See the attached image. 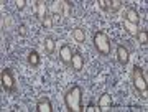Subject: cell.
I'll return each mask as SVG.
<instances>
[{
	"label": "cell",
	"mask_w": 148,
	"mask_h": 112,
	"mask_svg": "<svg viewBox=\"0 0 148 112\" xmlns=\"http://www.w3.org/2000/svg\"><path fill=\"white\" fill-rule=\"evenodd\" d=\"M64 104L69 112H82V87L79 84L71 86L68 91L64 92Z\"/></svg>",
	"instance_id": "obj_1"
},
{
	"label": "cell",
	"mask_w": 148,
	"mask_h": 112,
	"mask_svg": "<svg viewBox=\"0 0 148 112\" xmlns=\"http://www.w3.org/2000/svg\"><path fill=\"white\" fill-rule=\"evenodd\" d=\"M130 81H132V86L138 94V97L147 101V74H145L143 68H140L138 64H133L132 73H130Z\"/></svg>",
	"instance_id": "obj_2"
},
{
	"label": "cell",
	"mask_w": 148,
	"mask_h": 112,
	"mask_svg": "<svg viewBox=\"0 0 148 112\" xmlns=\"http://www.w3.org/2000/svg\"><path fill=\"white\" fill-rule=\"evenodd\" d=\"M92 46H94V49L97 51V54H101L104 58L110 56V53H112L110 38L107 36V33L102 32V30L94 32V35H92Z\"/></svg>",
	"instance_id": "obj_3"
},
{
	"label": "cell",
	"mask_w": 148,
	"mask_h": 112,
	"mask_svg": "<svg viewBox=\"0 0 148 112\" xmlns=\"http://www.w3.org/2000/svg\"><path fill=\"white\" fill-rule=\"evenodd\" d=\"M0 81H2V87H3V91H5L8 96L16 92L18 86H16V79H15V74H13L12 68H3V69H2Z\"/></svg>",
	"instance_id": "obj_4"
},
{
	"label": "cell",
	"mask_w": 148,
	"mask_h": 112,
	"mask_svg": "<svg viewBox=\"0 0 148 112\" xmlns=\"http://www.w3.org/2000/svg\"><path fill=\"white\" fill-rule=\"evenodd\" d=\"M73 48L69 46L68 43H63L61 46H59V51H58V56H59V61L64 64V66H69V63H71V59H73Z\"/></svg>",
	"instance_id": "obj_5"
},
{
	"label": "cell",
	"mask_w": 148,
	"mask_h": 112,
	"mask_svg": "<svg viewBox=\"0 0 148 112\" xmlns=\"http://www.w3.org/2000/svg\"><path fill=\"white\" fill-rule=\"evenodd\" d=\"M115 56L117 61L122 64V66H127L130 63V49L125 46V45H117L115 46Z\"/></svg>",
	"instance_id": "obj_6"
},
{
	"label": "cell",
	"mask_w": 148,
	"mask_h": 112,
	"mask_svg": "<svg viewBox=\"0 0 148 112\" xmlns=\"http://www.w3.org/2000/svg\"><path fill=\"white\" fill-rule=\"evenodd\" d=\"M69 68L74 71V73H81L84 69V56L81 54V51H74L73 54V59L69 63Z\"/></svg>",
	"instance_id": "obj_7"
},
{
	"label": "cell",
	"mask_w": 148,
	"mask_h": 112,
	"mask_svg": "<svg viewBox=\"0 0 148 112\" xmlns=\"http://www.w3.org/2000/svg\"><path fill=\"white\" fill-rule=\"evenodd\" d=\"M123 20L128 21V23H133V25H140V13L137 12V8H133V7H128L127 10H125Z\"/></svg>",
	"instance_id": "obj_8"
},
{
	"label": "cell",
	"mask_w": 148,
	"mask_h": 112,
	"mask_svg": "<svg viewBox=\"0 0 148 112\" xmlns=\"http://www.w3.org/2000/svg\"><path fill=\"white\" fill-rule=\"evenodd\" d=\"M48 15V7H46V2H43V0H40V2H36L35 3V16H36V20L41 23L43 18Z\"/></svg>",
	"instance_id": "obj_9"
},
{
	"label": "cell",
	"mask_w": 148,
	"mask_h": 112,
	"mask_svg": "<svg viewBox=\"0 0 148 112\" xmlns=\"http://www.w3.org/2000/svg\"><path fill=\"white\" fill-rule=\"evenodd\" d=\"M27 63L32 66V68H38L40 64H41V56L38 53L36 49H30L27 54Z\"/></svg>",
	"instance_id": "obj_10"
},
{
	"label": "cell",
	"mask_w": 148,
	"mask_h": 112,
	"mask_svg": "<svg viewBox=\"0 0 148 112\" xmlns=\"http://www.w3.org/2000/svg\"><path fill=\"white\" fill-rule=\"evenodd\" d=\"M36 111L38 112H51L53 111V104H51V101L48 97H41L36 102Z\"/></svg>",
	"instance_id": "obj_11"
},
{
	"label": "cell",
	"mask_w": 148,
	"mask_h": 112,
	"mask_svg": "<svg viewBox=\"0 0 148 112\" xmlns=\"http://www.w3.org/2000/svg\"><path fill=\"white\" fill-rule=\"evenodd\" d=\"M112 102H114L112 96L109 94V92H104V94H101V96H99V101H97V107H99V111H101V109L110 107V106H112Z\"/></svg>",
	"instance_id": "obj_12"
},
{
	"label": "cell",
	"mask_w": 148,
	"mask_h": 112,
	"mask_svg": "<svg viewBox=\"0 0 148 112\" xmlns=\"http://www.w3.org/2000/svg\"><path fill=\"white\" fill-rule=\"evenodd\" d=\"M43 46H45V53L48 56H51L54 53V49H56V40L53 36H46L45 41H43Z\"/></svg>",
	"instance_id": "obj_13"
},
{
	"label": "cell",
	"mask_w": 148,
	"mask_h": 112,
	"mask_svg": "<svg viewBox=\"0 0 148 112\" xmlns=\"http://www.w3.org/2000/svg\"><path fill=\"white\" fill-rule=\"evenodd\" d=\"M71 35H73L74 41H77V43H84L86 41V32H84V28L76 27L73 32H71Z\"/></svg>",
	"instance_id": "obj_14"
},
{
	"label": "cell",
	"mask_w": 148,
	"mask_h": 112,
	"mask_svg": "<svg viewBox=\"0 0 148 112\" xmlns=\"http://www.w3.org/2000/svg\"><path fill=\"white\" fill-rule=\"evenodd\" d=\"M135 40H137L142 46H147L148 43V35H147V30H138L137 35H135Z\"/></svg>",
	"instance_id": "obj_15"
},
{
	"label": "cell",
	"mask_w": 148,
	"mask_h": 112,
	"mask_svg": "<svg viewBox=\"0 0 148 112\" xmlns=\"http://www.w3.org/2000/svg\"><path fill=\"white\" fill-rule=\"evenodd\" d=\"M123 0H109V12H114V13H117V12L120 10L122 7H123Z\"/></svg>",
	"instance_id": "obj_16"
},
{
	"label": "cell",
	"mask_w": 148,
	"mask_h": 112,
	"mask_svg": "<svg viewBox=\"0 0 148 112\" xmlns=\"http://www.w3.org/2000/svg\"><path fill=\"white\" fill-rule=\"evenodd\" d=\"M51 12H53L54 15H58V16H63V13H64L63 2H61V0H56V2H53V7H51Z\"/></svg>",
	"instance_id": "obj_17"
},
{
	"label": "cell",
	"mask_w": 148,
	"mask_h": 112,
	"mask_svg": "<svg viewBox=\"0 0 148 112\" xmlns=\"http://www.w3.org/2000/svg\"><path fill=\"white\" fill-rule=\"evenodd\" d=\"M123 27H125V32L128 33V35H132V36H135L138 32V25H133V23H128V21L123 20Z\"/></svg>",
	"instance_id": "obj_18"
},
{
	"label": "cell",
	"mask_w": 148,
	"mask_h": 112,
	"mask_svg": "<svg viewBox=\"0 0 148 112\" xmlns=\"http://www.w3.org/2000/svg\"><path fill=\"white\" fill-rule=\"evenodd\" d=\"M41 27L45 28V30H51V27H53V16H49V13H48L45 18H43Z\"/></svg>",
	"instance_id": "obj_19"
},
{
	"label": "cell",
	"mask_w": 148,
	"mask_h": 112,
	"mask_svg": "<svg viewBox=\"0 0 148 112\" xmlns=\"http://www.w3.org/2000/svg\"><path fill=\"white\" fill-rule=\"evenodd\" d=\"M97 7H99V10L101 12H109V0H99L97 2Z\"/></svg>",
	"instance_id": "obj_20"
},
{
	"label": "cell",
	"mask_w": 148,
	"mask_h": 112,
	"mask_svg": "<svg viewBox=\"0 0 148 112\" xmlns=\"http://www.w3.org/2000/svg\"><path fill=\"white\" fill-rule=\"evenodd\" d=\"M25 5H27V2H25V0H18V2H16V8H18V10H23Z\"/></svg>",
	"instance_id": "obj_21"
},
{
	"label": "cell",
	"mask_w": 148,
	"mask_h": 112,
	"mask_svg": "<svg viewBox=\"0 0 148 112\" xmlns=\"http://www.w3.org/2000/svg\"><path fill=\"white\" fill-rule=\"evenodd\" d=\"M84 111H87V112H94V111H99V109H97V107H95L94 104L90 102L89 106H87V109H84Z\"/></svg>",
	"instance_id": "obj_22"
},
{
	"label": "cell",
	"mask_w": 148,
	"mask_h": 112,
	"mask_svg": "<svg viewBox=\"0 0 148 112\" xmlns=\"http://www.w3.org/2000/svg\"><path fill=\"white\" fill-rule=\"evenodd\" d=\"M63 3H66V5L69 7V8H73V7H74V2H71V0H64Z\"/></svg>",
	"instance_id": "obj_23"
}]
</instances>
